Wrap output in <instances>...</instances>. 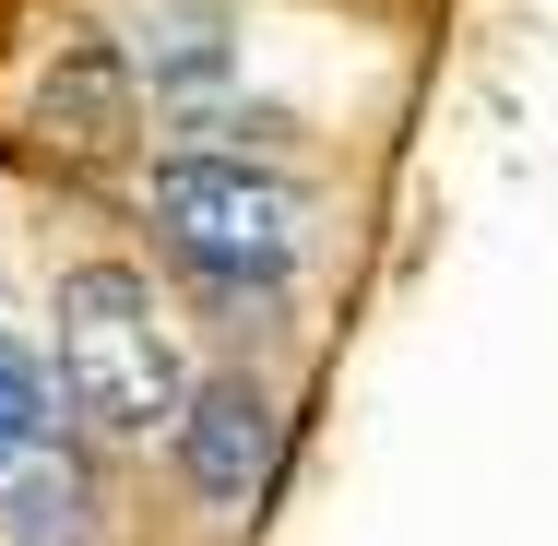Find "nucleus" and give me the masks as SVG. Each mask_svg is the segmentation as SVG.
Returning <instances> with one entry per match:
<instances>
[{
  "instance_id": "obj_1",
  "label": "nucleus",
  "mask_w": 558,
  "mask_h": 546,
  "mask_svg": "<svg viewBox=\"0 0 558 546\" xmlns=\"http://www.w3.org/2000/svg\"><path fill=\"white\" fill-rule=\"evenodd\" d=\"M60 392H72L108 439L179 428L191 380H179V344H167L155 286H143L131 262H84V274H60Z\"/></svg>"
},
{
  "instance_id": "obj_2",
  "label": "nucleus",
  "mask_w": 558,
  "mask_h": 546,
  "mask_svg": "<svg viewBox=\"0 0 558 546\" xmlns=\"http://www.w3.org/2000/svg\"><path fill=\"white\" fill-rule=\"evenodd\" d=\"M155 226L215 298H286L310 262V203L286 179H250L238 155H179L155 167Z\"/></svg>"
},
{
  "instance_id": "obj_3",
  "label": "nucleus",
  "mask_w": 558,
  "mask_h": 546,
  "mask_svg": "<svg viewBox=\"0 0 558 546\" xmlns=\"http://www.w3.org/2000/svg\"><path fill=\"white\" fill-rule=\"evenodd\" d=\"M179 475L215 511H250L262 499V475H274V404H262V380H203L179 404Z\"/></svg>"
},
{
  "instance_id": "obj_4",
  "label": "nucleus",
  "mask_w": 558,
  "mask_h": 546,
  "mask_svg": "<svg viewBox=\"0 0 558 546\" xmlns=\"http://www.w3.org/2000/svg\"><path fill=\"white\" fill-rule=\"evenodd\" d=\"M36 131H48V143H72V155H119V143H131V60H119L108 36L60 48L48 96H36Z\"/></svg>"
},
{
  "instance_id": "obj_5",
  "label": "nucleus",
  "mask_w": 558,
  "mask_h": 546,
  "mask_svg": "<svg viewBox=\"0 0 558 546\" xmlns=\"http://www.w3.org/2000/svg\"><path fill=\"white\" fill-rule=\"evenodd\" d=\"M143 72H155V96H215L226 84V24L215 12H155Z\"/></svg>"
},
{
  "instance_id": "obj_6",
  "label": "nucleus",
  "mask_w": 558,
  "mask_h": 546,
  "mask_svg": "<svg viewBox=\"0 0 558 546\" xmlns=\"http://www.w3.org/2000/svg\"><path fill=\"white\" fill-rule=\"evenodd\" d=\"M36 439H48V404H36V368H24L12 344H0V475H12V463H24Z\"/></svg>"
}]
</instances>
